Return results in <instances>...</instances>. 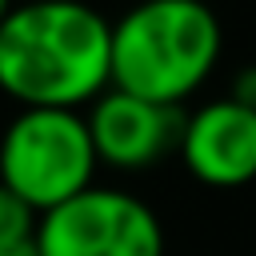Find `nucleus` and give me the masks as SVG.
<instances>
[{
  "mask_svg": "<svg viewBox=\"0 0 256 256\" xmlns=\"http://www.w3.org/2000/svg\"><path fill=\"white\" fill-rule=\"evenodd\" d=\"M112 88V24L84 0H24L0 24V92L20 108H84Z\"/></svg>",
  "mask_w": 256,
  "mask_h": 256,
  "instance_id": "f257e3e1",
  "label": "nucleus"
},
{
  "mask_svg": "<svg viewBox=\"0 0 256 256\" xmlns=\"http://www.w3.org/2000/svg\"><path fill=\"white\" fill-rule=\"evenodd\" d=\"M220 44L204 0H140L112 24V88L180 108L212 76Z\"/></svg>",
  "mask_w": 256,
  "mask_h": 256,
  "instance_id": "f03ea898",
  "label": "nucleus"
},
{
  "mask_svg": "<svg viewBox=\"0 0 256 256\" xmlns=\"http://www.w3.org/2000/svg\"><path fill=\"white\" fill-rule=\"evenodd\" d=\"M96 148L76 108H20L0 136V184L36 216L92 188Z\"/></svg>",
  "mask_w": 256,
  "mask_h": 256,
  "instance_id": "7ed1b4c3",
  "label": "nucleus"
},
{
  "mask_svg": "<svg viewBox=\"0 0 256 256\" xmlns=\"http://www.w3.org/2000/svg\"><path fill=\"white\" fill-rule=\"evenodd\" d=\"M40 256H164L160 216L124 188H84L36 220Z\"/></svg>",
  "mask_w": 256,
  "mask_h": 256,
  "instance_id": "20e7f679",
  "label": "nucleus"
},
{
  "mask_svg": "<svg viewBox=\"0 0 256 256\" xmlns=\"http://www.w3.org/2000/svg\"><path fill=\"white\" fill-rule=\"evenodd\" d=\"M88 132L96 160L120 172H140L152 168L156 160L180 152V132H184V112L172 104H156L120 88H108L88 104Z\"/></svg>",
  "mask_w": 256,
  "mask_h": 256,
  "instance_id": "39448f33",
  "label": "nucleus"
},
{
  "mask_svg": "<svg viewBox=\"0 0 256 256\" xmlns=\"http://www.w3.org/2000/svg\"><path fill=\"white\" fill-rule=\"evenodd\" d=\"M184 168L208 188H244L256 180V112L236 100H208L184 116Z\"/></svg>",
  "mask_w": 256,
  "mask_h": 256,
  "instance_id": "423d86ee",
  "label": "nucleus"
},
{
  "mask_svg": "<svg viewBox=\"0 0 256 256\" xmlns=\"http://www.w3.org/2000/svg\"><path fill=\"white\" fill-rule=\"evenodd\" d=\"M36 212L8 188L0 184V244H24L36 236Z\"/></svg>",
  "mask_w": 256,
  "mask_h": 256,
  "instance_id": "0eeeda50",
  "label": "nucleus"
},
{
  "mask_svg": "<svg viewBox=\"0 0 256 256\" xmlns=\"http://www.w3.org/2000/svg\"><path fill=\"white\" fill-rule=\"evenodd\" d=\"M228 100H236V104H244V108L256 112V64H248V68H240V72L232 76Z\"/></svg>",
  "mask_w": 256,
  "mask_h": 256,
  "instance_id": "6e6552de",
  "label": "nucleus"
},
{
  "mask_svg": "<svg viewBox=\"0 0 256 256\" xmlns=\"http://www.w3.org/2000/svg\"><path fill=\"white\" fill-rule=\"evenodd\" d=\"M0 256H40L36 252V236L24 240V244H0Z\"/></svg>",
  "mask_w": 256,
  "mask_h": 256,
  "instance_id": "1a4fd4ad",
  "label": "nucleus"
},
{
  "mask_svg": "<svg viewBox=\"0 0 256 256\" xmlns=\"http://www.w3.org/2000/svg\"><path fill=\"white\" fill-rule=\"evenodd\" d=\"M12 8H16V0H0V24L8 20V12H12Z\"/></svg>",
  "mask_w": 256,
  "mask_h": 256,
  "instance_id": "9d476101",
  "label": "nucleus"
}]
</instances>
